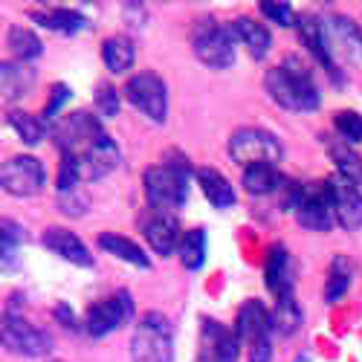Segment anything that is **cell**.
<instances>
[{
    "mask_svg": "<svg viewBox=\"0 0 362 362\" xmlns=\"http://www.w3.org/2000/svg\"><path fill=\"white\" fill-rule=\"evenodd\" d=\"M189 177H192V165L180 151H168L163 163L145 168L142 186L151 209L171 212V209L183 206L189 200Z\"/></svg>",
    "mask_w": 362,
    "mask_h": 362,
    "instance_id": "1",
    "label": "cell"
},
{
    "mask_svg": "<svg viewBox=\"0 0 362 362\" xmlns=\"http://www.w3.org/2000/svg\"><path fill=\"white\" fill-rule=\"evenodd\" d=\"M267 93L276 105H281L284 110L293 113H313L322 105V96L316 90V81L310 76V70H305L301 64H296V58H287V62L276 70H269L264 76Z\"/></svg>",
    "mask_w": 362,
    "mask_h": 362,
    "instance_id": "2",
    "label": "cell"
},
{
    "mask_svg": "<svg viewBox=\"0 0 362 362\" xmlns=\"http://www.w3.org/2000/svg\"><path fill=\"white\" fill-rule=\"evenodd\" d=\"M131 362H174V327L163 313L151 310L136 322Z\"/></svg>",
    "mask_w": 362,
    "mask_h": 362,
    "instance_id": "3",
    "label": "cell"
},
{
    "mask_svg": "<svg viewBox=\"0 0 362 362\" xmlns=\"http://www.w3.org/2000/svg\"><path fill=\"white\" fill-rule=\"evenodd\" d=\"M192 49L209 70H226L235 64V33L215 18H200L192 29Z\"/></svg>",
    "mask_w": 362,
    "mask_h": 362,
    "instance_id": "4",
    "label": "cell"
},
{
    "mask_svg": "<svg viewBox=\"0 0 362 362\" xmlns=\"http://www.w3.org/2000/svg\"><path fill=\"white\" fill-rule=\"evenodd\" d=\"M229 157L238 163V165H279V160L284 157V148L279 142L276 134H269L264 128H238L232 136H229Z\"/></svg>",
    "mask_w": 362,
    "mask_h": 362,
    "instance_id": "5",
    "label": "cell"
},
{
    "mask_svg": "<svg viewBox=\"0 0 362 362\" xmlns=\"http://www.w3.org/2000/svg\"><path fill=\"white\" fill-rule=\"evenodd\" d=\"M105 139H107V134H105L102 122L87 110H76L64 119V122L55 125V145L62 148V154H73L78 160L90 148H96Z\"/></svg>",
    "mask_w": 362,
    "mask_h": 362,
    "instance_id": "6",
    "label": "cell"
},
{
    "mask_svg": "<svg viewBox=\"0 0 362 362\" xmlns=\"http://www.w3.org/2000/svg\"><path fill=\"white\" fill-rule=\"evenodd\" d=\"M125 96L151 122H165L168 119V87L157 73L142 70L131 76L125 84Z\"/></svg>",
    "mask_w": 362,
    "mask_h": 362,
    "instance_id": "7",
    "label": "cell"
},
{
    "mask_svg": "<svg viewBox=\"0 0 362 362\" xmlns=\"http://www.w3.org/2000/svg\"><path fill=\"white\" fill-rule=\"evenodd\" d=\"M131 316H134L131 293H128V290H116L113 296L99 298L96 305H90V308H87L84 330H87V334L93 337V339H102V337L113 334L116 327H122Z\"/></svg>",
    "mask_w": 362,
    "mask_h": 362,
    "instance_id": "8",
    "label": "cell"
},
{
    "mask_svg": "<svg viewBox=\"0 0 362 362\" xmlns=\"http://www.w3.org/2000/svg\"><path fill=\"white\" fill-rule=\"evenodd\" d=\"M0 183H4V192L12 197H35L47 183L44 163L33 154H18L0 168Z\"/></svg>",
    "mask_w": 362,
    "mask_h": 362,
    "instance_id": "9",
    "label": "cell"
},
{
    "mask_svg": "<svg viewBox=\"0 0 362 362\" xmlns=\"http://www.w3.org/2000/svg\"><path fill=\"white\" fill-rule=\"evenodd\" d=\"M4 342L9 345V351L23 354V356H33V359H41V356H47L52 351V337L47 334V330H41L33 322L21 319L18 313H6Z\"/></svg>",
    "mask_w": 362,
    "mask_h": 362,
    "instance_id": "10",
    "label": "cell"
},
{
    "mask_svg": "<svg viewBox=\"0 0 362 362\" xmlns=\"http://www.w3.org/2000/svg\"><path fill=\"white\" fill-rule=\"evenodd\" d=\"M139 226H142V235L148 240V247L160 252V255H171V252H180V221L171 215V212H163V209H148L139 218Z\"/></svg>",
    "mask_w": 362,
    "mask_h": 362,
    "instance_id": "11",
    "label": "cell"
},
{
    "mask_svg": "<svg viewBox=\"0 0 362 362\" xmlns=\"http://www.w3.org/2000/svg\"><path fill=\"white\" fill-rule=\"evenodd\" d=\"M325 183H327L330 206H334V218L345 229H359L362 226V194H359L356 183L345 180L342 174H330Z\"/></svg>",
    "mask_w": 362,
    "mask_h": 362,
    "instance_id": "12",
    "label": "cell"
},
{
    "mask_svg": "<svg viewBox=\"0 0 362 362\" xmlns=\"http://www.w3.org/2000/svg\"><path fill=\"white\" fill-rule=\"evenodd\" d=\"M298 223L310 232H327L334 223V206H330L327 183H305V197L296 209Z\"/></svg>",
    "mask_w": 362,
    "mask_h": 362,
    "instance_id": "13",
    "label": "cell"
},
{
    "mask_svg": "<svg viewBox=\"0 0 362 362\" xmlns=\"http://www.w3.org/2000/svg\"><path fill=\"white\" fill-rule=\"evenodd\" d=\"M298 38H301V44L308 47V52L322 64V70H325L330 78L342 81V76H339V70H337V62H334V55H330L327 29H325V23H322L319 18H313V15L298 18Z\"/></svg>",
    "mask_w": 362,
    "mask_h": 362,
    "instance_id": "14",
    "label": "cell"
},
{
    "mask_svg": "<svg viewBox=\"0 0 362 362\" xmlns=\"http://www.w3.org/2000/svg\"><path fill=\"white\" fill-rule=\"evenodd\" d=\"M203 359L206 362H235L240 354V339L235 330L215 319H203Z\"/></svg>",
    "mask_w": 362,
    "mask_h": 362,
    "instance_id": "15",
    "label": "cell"
},
{
    "mask_svg": "<svg viewBox=\"0 0 362 362\" xmlns=\"http://www.w3.org/2000/svg\"><path fill=\"white\" fill-rule=\"evenodd\" d=\"M264 281H267L269 293H276L279 298L293 296L296 276H293V261H290V252H287L284 244L269 247V255H267V264H264Z\"/></svg>",
    "mask_w": 362,
    "mask_h": 362,
    "instance_id": "16",
    "label": "cell"
},
{
    "mask_svg": "<svg viewBox=\"0 0 362 362\" xmlns=\"http://www.w3.org/2000/svg\"><path fill=\"white\" fill-rule=\"evenodd\" d=\"M41 244L49 252H55L58 258H64V261H70L76 267H93V255H90V250L84 247V240L78 235L67 232V229H58V226L47 229L44 238H41Z\"/></svg>",
    "mask_w": 362,
    "mask_h": 362,
    "instance_id": "17",
    "label": "cell"
},
{
    "mask_svg": "<svg viewBox=\"0 0 362 362\" xmlns=\"http://www.w3.org/2000/svg\"><path fill=\"white\" fill-rule=\"evenodd\" d=\"M269 313L258 298H250L247 305H240L238 319H235V334L240 339V345H252L264 337H269Z\"/></svg>",
    "mask_w": 362,
    "mask_h": 362,
    "instance_id": "18",
    "label": "cell"
},
{
    "mask_svg": "<svg viewBox=\"0 0 362 362\" xmlns=\"http://www.w3.org/2000/svg\"><path fill=\"white\" fill-rule=\"evenodd\" d=\"M325 29H327V38L345 52V58H351V62H362V29L351 18L330 15L325 21Z\"/></svg>",
    "mask_w": 362,
    "mask_h": 362,
    "instance_id": "19",
    "label": "cell"
},
{
    "mask_svg": "<svg viewBox=\"0 0 362 362\" xmlns=\"http://www.w3.org/2000/svg\"><path fill=\"white\" fill-rule=\"evenodd\" d=\"M325 148L337 165V174H342L345 180H351L356 186H362V157L354 151V145H348L342 136H327Z\"/></svg>",
    "mask_w": 362,
    "mask_h": 362,
    "instance_id": "20",
    "label": "cell"
},
{
    "mask_svg": "<svg viewBox=\"0 0 362 362\" xmlns=\"http://www.w3.org/2000/svg\"><path fill=\"white\" fill-rule=\"evenodd\" d=\"M99 247H102L105 252H110L113 258L131 264V267H139V269H148V267H151V258L145 255V250L136 244V240L125 238V235L102 232V235H99Z\"/></svg>",
    "mask_w": 362,
    "mask_h": 362,
    "instance_id": "21",
    "label": "cell"
},
{
    "mask_svg": "<svg viewBox=\"0 0 362 362\" xmlns=\"http://www.w3.org/2000/svg\"><path fill=\"white\" fill-rule=\"evenodd\" d=\"M116 165H119V148H116V142L110 136L105 142H99L96 148H90L87 154L81 157V168H84V177L87 180H102Z\"/></svg>",
    "mask_w": 362,
    "mask_h": 362,
    "instance_id": "22",
    "label": "cell"
},
{
    "mask_svg": "<svg viewBox=\"0 0 362 362\" xmlns=\"http://www.w3.org/2000/svg\"><path fill=\"white\" fill-rule=\"evenodd\" d=\"M197 183H200L206 200L215 209H232L235 206V189L218 168H197Z\"/></svg>",
    "mask_w": 362,
    "mask_h": 362,
    "instance_id": "23",
    "label": "cell"
},
{
    "mask_svg": "<svg viewBox=\"0 0 362 362\" xmlns=\"http://www.w3.org/2000/svg\"><path fill=\"white\" fill-rule=\"evenodd\" d=\"M232 33L240 44H247L250 55L252 58H264L269 52V47H273V38H269V29L252 18H238L232 23Z\"/></svg>",
    "mask_w": 362,
    "mask_h": 362,
    "instance_id": "24",
    "label": "cell"
},
{
    "mask_svg": "<svg viewBox=\"0 0 362 362\" xmlns=\"http://www.w3.org/2000/svg\"><path fill=\"white\" fill-rule=\"evenodd\" d=\"M102 62L110 73H125L136 62V47L128 35H110L102 44Z\"/></svg>",
    "mask_w": 362,
    "mask_h": 362,
    "instance_id": "25",
    "label": "cell"
},
{
    "mask_svg": "<svg viewBox=\"0 0 362 362\" xmlns=\"http://www.w3.org/2000/svg\"><path fill=\"white\" fill-rule=\"evenodd\" d=\"M33 21L44 29H52V33L62 35H76L87 26V18L76 9H44V12H33Z\"/></svg>",
    "mask_w": 362,
    "mask_h": 362,
    "instance_id": "26",
    "label": "cell"
},
{
    "mask_svg": "<svg viewBox=\"0 0 362 362\" xmlns=\"http://www.w3.org/2000/svg\"><path fill=\"white\" fill-rule=\"evenodd\" d=\"M281 186H284V177L279 174L276 165L264 163V165H250V168H244V189H247L250 194L264 197V194L279 192Z\"/></svg>",
    "mask_w": 362,
    "mask_h": 362,
    "instance_id": "27",
    "label": "cell"
},
{
    "mask_svg": "<svg viewBox=\"0 0 362 362\" xmlns=\"http://www.w3.org/2000/svg\"><path fill=\"white\" fill-rule=\"evenodd\" d=\"M351 279H354V264L351 258L339 255L330 261V269H327V281H325V301L327 305H337V301L345 298L348 287H351Z\"/></svg>",
    "mask_w": 362,
    "mask_h": 362,
    "instance_id": "28",
    "label": "cell"
},
{
    "mask_svg": "<svg viewBox=\"0 0 362 362\" xmlns=\"http://www.w3.org/2000/svg\"><path fill=\"white\" fill-rule=\"evenodd\" d=\"M0 78H4V99L12 102V99H21L23 93H29V87L35 81V73L21 62H6L0 67Z\"/></svg>",
    "mask_w": 362,
    "mask_h": 362,
    "instance_id": "29",
    "label": "cell"
},
{
    "mask_svg": "<svg viewBox=\"0 0 362 362\" xmlns=\"http://www.w3.org/2000/svg\"><path fill=\"white\" fill-rule=\"evenodd\" d=\"M6 122H9V128H12L26 145H41L44 136H47V119L33 116V113H26V110H12V113L6 116Z\"/></svg>",
    "mask_w": 362,
    "mask_h": 362,
    "instance_id": "30",
    "label": "cell"
},
{
    "mask_svg": "<svg viewBox=\"0 0 362 362\" xmlns=\"http://www.w3.org/2000/svg\"><path fill=\"white\" fill-rule=\"evenodd\" d=\"M269 327H273L279 337H293L301 327V308H298V301L293 296L279 298L276 310L269 313Z\"/></svg>",
    "mask_w": 362,
    "mask_h": 362,
    "instance_id": "31",
    "label": "cell"
},
{
    "mask_svg": "<svg viewBox=\"0 0 362 362\" xmlns=\"http://www.w3.org/2000/svg\"><path fill=\"white\" fill-rule=\"evenodd\" d=\"M6 41H9V49L15 52V58L21 64L23 62H35V58H41V52H44L41 38L33 33V29H23V26H12Z\"/></svg>",
    "mask_w": 362,
    "mask_h": 362,
    "instance_id": "32",
    "label": "cell"
},
{
    "mask_svg": "<svg viewBox=\"0 0 362 362\" xmlns=\"http://www.w3.org/2000/svg\"><path fill=\"white\" fill-rule=\"evenodd\" d=\"M206 252H209V238L206 229H189L180 240V261L186 269H200L206 264Z\"/></svg>",
    "mask_w": 362,
    "mask_h": 362,
    "instance_id": "33",
    "label": "cell"
},
{
    "mask_svg": "<svg viewBox=\"0 0 362 362\" xmlns=\"http://www.w3.org/2000/svg\"><path fill=\"white\" fill-rule=\"evenodd\" d=\"M23 240H26L23 226L6 218V221H4V229H0V258H4V267H12L15 255H18L21 247H23Z\"/></svg>",
    "mask_w": 362,
    "mask_h": 362,
    "instance_id": "34",
    "label": "cell"
},
{
    "mask_svg": "<svg viewBox=\"0 0 362 362\" xmlns=\"http://www.w3.org/2000/svg\"><path fill=\"white\" fill-rule=\"evenodd\" d=\"M84 177V168H81V160L73 157V154H62V163H58V180H55V186H58V194H64V192H76V183Z\"/></svg>",
    "mask_w": 362,
    "mask_h": 362,
    "instance_id": "35",
    "label": "cell"
},
{
    "mask_svg": "<svg viewBox=\"0 0 362 362\" xmlns=\"http://www.w3.org/2000/svg\"><path fill=\"white\" fill-rule=\"evenodd\" d=\"M334 128H337V136H342L348 145H359L362 142V113L339 110L334 116Z\"/></svg>",
    "mask_w": 362,
    "mask_h": 362,
    "instance_id": "36",
    "label": "cell"
},
{
    "mask_svg": "<svg viewBox=\"0 0 362 362\" xmlns=\"http://www.w3.org/2000/svg\"><path fill=\"white\" fill-rule=\"evenodd\" d=\"M70 96H73V90H70V84H52L49 87V99H47V105H44V119H55L58 116V110H62L67 102H70Z\"/></svg>",
    "mask_w": 362,
    "mask_h": 362,
    "instance_id": "37",
    "label": "cell"
},
{
    "mask_svg": "<svg viewBox=\"0 0 362 362\" xmlns=\"http://www.w3.org/2000/svg\"><path fill=\"white\" fill-rule=\"evenodd\" d=\"M258 9H261L264 18L276 21L279 26H296L298 23V18H296V12H293L290 4H261Z\"/></svg>",
    "mask_w": 362,
    "mask_h": 362,
    "instance_id": "38",
    "label": "cell"
},
{
    "mask_svg": "<svg viewBox=\"0 0 362 362\" xmlns=\"http://www.w3.org/2000/svg\"><path fill=\"white\" fill-rule=\"evenodd\" d=\"M96 110L102 116H116L119 113V93L113 84H99L96 90Z\"/></svg>",
    "mask_w": 362,
    "mask_h": 362,
    "instance_id": "39",
    "label": "cell"
},
{
    "mask_svg": "<svg viewBox=\"0 0 362 362\" xmlns=\"http://www.w3.org/2000/svg\"><path fill=\"white\" fill-rule=\"evenodd\" d=\"M58 209H62L64 215L78 218V215H84V209H87V197L78 194V192H64L62 197H58Z\"/></svg>",
    "mask_w": 362,
    "mask_h": 362,
    "instance_id": "40",
    "label": "cell"
},
{
    "mask_svg": "<svg viewBox=\"0 0 362 362\" xmlns=\"http://www.w3.org/2000/svg\"><path fill=\"white\" fill-rule=\"evenodd\" d=\"M269 359H273V342H269V337L250 345V362H269Z\"/></svg>",
    "mask_w": 362,
    "mask_h": 362,
    "instance_id": "41",
    "label": "cell"
},
{
    "mask_svg": "<svg viewBox=\"0 0 362 362\" xmlns=\"http://www.w3.org/2000/svg\"><path fill=\"white\" fill-rule=\"evenodd\" d=\"M55 316H58V322H62L64 327L76 330V316H73V310H70V308H64V305H58V308H55Z\"/></svg>",
    "mask_w": 362,
    "mask_h": 362,
    "instance_id": "42",
    "label": "cell"
},
{
    "mask_svg": "<svg viewBox=\"0 0 362 362\" xmlns=\"http://www.w3.org/2000/svg\"><path fill=\"white\" fill-rule=\"evenodd\" d=\"M52 362H62V359H52Z\"/></svg>",
    "mask_w": 362,
    "mask_h": 362,
    "instance_id": "43",
    "label": "cell"
}]
</instances>
